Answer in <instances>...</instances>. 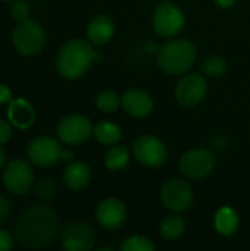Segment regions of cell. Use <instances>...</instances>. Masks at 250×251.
I'll list each match as a JSON object with an SVG mask.
<instances>
[{
    "label": "cell",
    "instance_id": "cell-1",
    "mask_svg": "<svg viewBox=\"0 0 250 251\" xmlns=\"http://www.w3.org/2000/svg\"><path fill=\"white\" fill-rule=\"evenodd\" d=\"M59 221L55 210L46 204L27 209L16 221L15 235L25 249H40L50 244L57 232Z\"/></svg>",
    "mask_w": 250,
    "mask_h": 251
},
{
    "label": "cell",
    "instance_id": "cell-2",
    "mask_svg": "<svg viewBox=\"0 0 250 251\" xmlns=\"http://www.w3.org/2000/svg\"><path fill=\"white\" fill-rule=\"evenodd\" d=\"M100 56L93 50V44L83 38L66 41L56 54V69L62 78L78 79L87 74L93 62Z\"/></svg>",
    "mask_w": 250,
    "mask_h": 251
},
{
    "label": "cell",
    "instance_id": "cell-3",
    "mask_svg": "<svg viewBox=\"0 0 250 251\" xmlns=\"http://www.w3.org/2000/svg\"><path fill=\"white\" fill-rule=\"evenodd\" d=\"M197 59L196 46L187 38H175L164 46L156 53L159 68L168 75L187 74Z\"/></svg>",
    "mask_w": 250,
    "mask_h": 251
},
{
    "label": "cell",
    "instance_id": "cell-4",
    "mask_svg": "<svg viewBox=\"0 0 250 251\" xmlns=\"http://www.w3.org/2000/svg\"><path fill=\"white\" fill-rule=\"evenodd\" d=\"M12 43L19 54L34 56L43 50L46 44V34L38 22L25 19L18 22L15 26L12 32Z\"/></svg>",
    "mask_w": 250,
    "mask_h": 251
},
{
    "label": "cell",
    "instance_id": "cell-5",
    "mask_svg": "<svg viewBox=\"0 0 250 251\" xmlns=\"http://www.w3.org/2000/svg\"><path fill=\"white\" fill-rule=\"evenodd\" d=\"M131 153H133V157L141 166L149 168V169H158L164 166L168 159V149L165 143L152 134L140 135L133 143Z\"/></svg>",
    "mask_w": 250,
    "mask_h": 251
},
{
    "label": "cell",
    "instance_id": "cell-6",
    "mask_svg": "<svg viewBox=\"0 0 250 251\" xmlns=\"http://www.w3.org/2000/svg\"><path fill=\"white\" fill-rule=\"evenodd\" d=\"M186 25V16L183 10L172 1H162L156 6L152 16L153 31L164 37L172 38L178 35Z\"/></svg>",
    "mask_w": 250,
    "mask_h": 251
},
{
    "label": "cell",
    "instance_id": "cell-7",
    "mask_svg": "<svg viewBox=\"0 0 250 251\" xmlns=\"http://www.w3.org/2000/svg\"><path fill=\"white\" fill-rule=\"evenodd\" d=\"M180 172L189 179H205L215 169V156L206 149H193L181 154L178 160Z\"/></svg>",
    "mask_w": 250,
    "mask_h": 251
},
{
    "label": "cell",
    "instance_id": "cell-8",
    "mask_svg": "<svg viewBox=\"0 0 250 251\" xmlns=\"http://www.w3.org/2000/svg\"><path fill=\"white\" fill-rule=\"evenodd\" d=\"M193 190L190 184L180 178H171L161 188V200L164 206L174 213H184L193 204Z\"/></svg>",
    "mask_w": 250,
    "mask_h": 251
},
{
    "label": "cell",
    "instance_id": "cell-9",
    "mask_svg": "<svg viewBox=\"0 0 250 251\" xmlns=\"http://www.w3.org/2000/svg\"><path fill=\"white\" fill-rule=\"evenodd\" d=\"M208 94V81L200 74H184L175 85V100L184 107L199 106Z\"/></svg>",
    "mask_w": 250,
    "mask_h": 251
},
{
    "label": "cell",
    "instance_id": "cell-10",
    "mask_svg": "<svg viewBox=\"0 0 250 251\" xmlns=\"http://www.w3.org/2000/svg\"><path fill=\"white\" fill-rule=\"evenodd\" d=\"M93 124L84 115H69L59 121L56 134L59 141L68 146H77L87 141L93 135Z\"/></svg>",
    "mask_w": 250,
    "mask_h": 251
},
{
    "label": "cell",
    "instance_id": "cell-11",
    "mask_svg": "<svg viewBox=\"0 0 250 251\" xmlns=\"http://www.w3.org/2000/svg\"><path fill=\"white\" fill-rule=\"evenodd\" d=\"M27 156L29 162L40 168L53 166L63 159V149L60 143L52 137H37L27 149Z\"/></svg>",
    "mask_w": 250,
    "mask_h": 251
},
{
    "label": "cell",
    "instance_id": "cell-12",
    "mask_svg": "<svg viewBox=\"0 0 250 251\" xmlns=\"http://www.w3.org/2000/svg\"><path fill=\"white\" fill-rule=\"evenodd\" d=\"M3 184L12 194L25 196L34 184V171L24 159H13L3 171Z\"/></svg>",
    "mask_w": 250,
    "mask_h": 251
},
{
    "label": "cell",
    "instance_id": "cell-13",
    "mask_svg": "<svg viewBox=\"0 0 250 251\" xmlns=\"http://www.w3.org/2000/svg\"><path fill=\"white\" fill-rule=\"evenodd\" d=\"M60 240L66 251H90L96 244V234L88 224L75 221L63 228Z\"/></svg>",
    "mask_w": 250,
    "mask_h": 251
},
{
    "label": "cell",
    "instance_id": "cell-14",
    "mask_svg": "<svg viewBox=\"0 0 250 251\" xmlns=\"http://www.w3.org/2000/svg\"><path fill=\"white\" fill-rule=\"evenodd\" d=\"M96 219L103 229L115 231L124 225L127 219V207L119 199L108 197L99 203L96 209Z\"/></svg>",
    "mask_w": 250,
    "mask_h": 251
},
{
    "label": "cell",
    "instance_id": "cell-15",
    "mask_svg": "<svg viewBox=\"0 0 250 251\" xmlns=\"http://www.w3.org/2000/svg\"><path fill=\"white\" fill-rule=\"evenodd\" d=\"M122 109L127 115L136 119L149 116L153 110V100L149 93L141 88H131L122 96Z\"/></svg>",
    "mask_w": 250,
    "mask_h": 251
},
{
    "label": "cell",
    "instance_id": "cell-16",
    "mask_svg": "<svg viewBox=\"0 0 250 251\" xmlns=\"http://www.w3.org/2000/svg\"><path fill=\"white\" fill-rule=\"evenodd\" d=\"M115 34V24L111 16L105 13L94 15L87 25V40L93 46L108 44Z\"/></svg>",
    "mask_w": 250,
    "mask_h": 251
},
{
    "label": "cell",
    "instance_id": "cell-17",
    "mask_svg": "<svg viewBox=\"0 0 250 251\" xmlns=\"http://www.w3.org/2000/svg\"><path fill=\"white\" fill-rule=\"evenodd\" d=\"M7 119L13 126L19 129H27L34 124L35 110L32 104L25 99H12L7 107Z\"/></svg>",
    "mask_w": 250,
    "mask_h": 251
},
{
    "label": "cell",
    "instance_id": "cell-18",
    "mask_svg": "<svg viewBox=\"0 0 250 251\" xmlns=\"http://www.w3.org/2000/svg\"><path fill=\"white\" fill-rule=\"evenodd\" d=\"M91 181V169L85 162L72 160L63 171V182L72 191L84 190Z\"/></svg>",
    "mask_w": 250,
    "mask_h": 251
},
{
    "label": "cell",
    "instance_id": "cell-19",
    "mask_svg": "<svg viewBox=\"0 0 250 251\" xmlns=\"http://www.w3.org/2000/svg\"><path fill=\"white\" fill-rule=\"evenodd\" d=\"M239 215L233 207H221L214 218V228L220 235L231 237L239 229Z\"/></svg>",
    "mask_w": 250,
    "mask_h": 251
},
{
    "label": "cell",
    "instance_id": "cell-20",
    "mask_svg": "<svg viewBox=\"0 0 250 251\" xmlns=\"http://www.w3.org/2000/svg\"><path fill=\"white\" fill-rule=\"evenodd\" d=\"M93 135L103 146H115L122 138V129L111 121H100L94 125Z\"/></svg>",
    "mask_w": 250,
    "mask_h": 251
},
{
    "label": "cell",
    "instance_id": "cell-21",
    "mask_svg": "<svg viewBox=\"0 0 250 251\" xmlns=\"http://www.w3.org/2000/svg\"><path fill=\"white\" fill-rule=\"evenodd\" d=\"M130 157H131V154H130V149L127 146L115 144V146H111V149H108V151L105 153L103 163L109 171L118 172L128 166Z\"/></svg>",
    "mask_w": 250,
    "mask_h": 251
},
{
    "label": "cell",
    "instance_id": "cell-22",
    "mask_svg": "<svg viewBox=\"0 0 250 251\" xmlns=\"http://www.w3.org/2000/svg\"><path fill=\"white\" fill-rule=\"evenodd\" d=\"M180 213L175 215H169L167 216L162 222H161V235L164 240L167 241H177L183 237V234L186 232V221L178 216Z\"/></svg>",
    "mask_w": 250,
    "mask_h": 251
},
{
    "label": "cell",
    "instance_id": "cell-23",
    "mask_svg": "<svg viewBox=\"0 0 250 251\" xmlns=\"http://www.w3.org/2000/svg\"><path fill=\"white\" fill-rule=\"evenodd\" d=\"M227 69H228V63H227L225 57L218 56V54L209 56L202 63L203 74L206 76H211V78H220V76H222L227 72Z\"/></svg>",
    "mask_w": 250,
    "mask_h": 251
},
{
    "label": "cell",
    "instance_id": "cell-24",
    "mask_svg": "<svg viewBox=\"0 0 250 251\" xmlns=\"http://www.w3.org/2000/svg\"><path fill=\"white\" fill-rule=\"evenodd\" d=\"M122 103V97H119L115 91L105 90L96 97V107L103 113H113L119 109Z\"/></svg>",
    "mask_w": 250,
    "mask_h": 251
},
{
    "label": "cell",
    "instance_id": "cell-25",
    "mask_svg": "<svg viewBox=\"0 0 250 251\" xmlns=\"http://www.w3.org/2000/svg\"><path fill=\"white\" fill-rule=\"evenodd\" d=\"M122 250L124 251H153L155 250V244L149 237L144 235H131L128 237L124 244H122Z\"/></svg>",
    "mask_w": 250,
    "mask_h": 251
},
{
    "label": "cell",
    "instance_id": "cell-26",
    "mask_svg": "<svg viewBox=\"0 0 250 251\" xmlns=\"http://www.w3.org/2000/svg\"><path fill=\"white\" fill-rule=\"evenodd\" d=\"M56 182L52 179V178H44L41 179L38 184H37V188H35V193H37V197L41 199L43 201H47L50 199L55 197L56 194Z\"/></svg>",
    "mask_w": 250,
    "mask_h": 251
},
{
    "label": "cell",
    "instance_id": "cell-27",
    "mask_svg": "<svg viewBox=\"0 0 250 251\" xmlns=\"http://www.w3.org/2000/svg\"><path fill=\"white\" fill-rule=\"evenodd\" d=\"M29 4L24 0H15L12 1V6H10V15L13 16V19H16L18 22L21 21H25L28 19L29 16Z\"/></svg>",
    "mask_w": 250,
    "mask_h": 251
},
{
    "label": "cell",
    "instance_id": "cell-28",
    "mask_svg": "<svg viewBox=\"0 0 250 251\" xmlns=\"http://www.w3.org/2000/svg\"><path fill=\"white\" fill-rule=\"evenodd\" d=\"M12 126L6 121H0V146L6 144L12 138Z\"/></svg>",
    "mask_w": 250,
    "mask_h": 251
},
{
    "label": "cell",
    "instance_id": "cell-29",
    "mask_svg": "<svg viewBox=\"0 0 250 251\" xmlns=\"http://www.w3.org/2000/svg\"><path fill=\"white\" fill-rule=\"evenodd\" d=\"M12 249H13L12 235L7 231L0 229V251H10Z\"/></svg>",
    "mask_w": 250,
    "mask_h": 251
},
{
    "label": "cell",
    "instance_id": "cell-30",
    "mask_svg": "<svg viewBox=\"0 0 250 251\" xmlns=\"http://www.w3.org/2000/svg\"><path fill=\"white\" fill-rule=\"evenodd\" d=\"M10 212H12L10 201L7 199H4V197L0 196V224L7 219V216L10 215Z\"/></svg>",
    "mask_w": 250,
    "mask_h": 251
},
{
    "label": "cell",
    "instance_id": "cell-31",
    "mask_svg": "<svg viewBox=\"0 0 250 251\" xmlns=\"http://www.w3.org/2000/svg\"><path fill=\"white\" fill-rule=\"evenodd\" d=\"M10 101H12L10 90L4 84H0V104H6V103H10Z\"/></svg>",
    "mask_w": 250,
    "mask_h": 251
},
{
    "label": "cell",
    "instance_id": "cell-32",
    "mask_svg": "<svg viewBox=\"0 0 250 251\" xmlns=\"http://www.w3.org/2000/svg\"><path fill=\"white\" fill-rule=\"evenodd\" d=\"M214 1L221 9H231L237 3V0H214Z\"/></svg>",
    "mask_w": 250,
    "mask_h": 251
},
{
    "label": "cell",
    "instance_id": "cell-33",
    "mask_svg": "<svg viewBox=\"0 0 250 251\" xmlns=\"http://www.w3.org/2000/svg\"><path fill=\"white\" fill-rule=\"evenodd\" d=\"M4 162H6V154H4V151H3V149L0 147V169L4 166Z\"/></svg>",
    "mask_w": 250,
    "mask_h": 251
},
{
    "label": "cell",
    "instance_id": "cell-34",
    "mask_svg": "<svg viewBox=\"0 0 250 251\" xmlns=\"http://www.w3.org/2000/svg\"><path fill=\"white\" fill-rule=\"evenodd\" d=\"M1 1H15V0H1Z\"/></svg>",
    "mask_w": 250,
    "mask_h": 251
}]
</instances>
